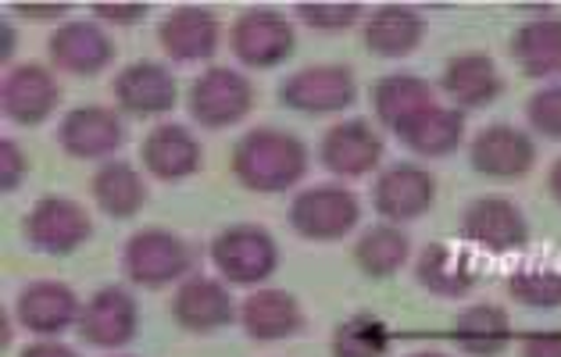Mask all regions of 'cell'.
Segmentation results:
<instances>
[{
	"instance_id": "6da1fadb",
	"label": "cell",
	"mask_w": 561,
	"mask_h": 357,
	"mask_svg": "<svg viewBox=\"0 0 561 357\" xmlns=\"http://www.w3.org/2000/svg\"><path fill=\"white\" fill-rule=\"evenodd\" d=\"M308 172V150L283 129H251L232 150V175L254 194H283Z\"/></svg>"
},
{
	"instance_id": "7a4b0ae2",
	"label": "cell",
	"mask_w": 561,
	"mask_h": 357,
	"mask_svg": "<svg viewBox=\"0 0 561 357\" xmlns=\"http://www.w3.org/2000/svg\"><path fill=\"white\" fill-rule=\"evenodd\" d=\"M211 261L232 286H257L265 283L279 265L276 240L262 226H232L218 232L211 243Z\"/></svg>"
},
{
	"instance_id": "3957f363",
	"label": "cell",
	"mask_w": 561,
	"mask_h": 357,
	"mask_svg": "<svg viewBox=\"0 0 561 357\" xmlns=\"http://www.w3.org/2000/svg\"><path fill=\"white\" fill-rule=\"evenodd\" d=\"M358 197L344 186H311L290 204V226L297 237L314 243L344 240L358 226Z\"/></svg>"
},
{
	"instance_id": "277c9868",
	"label": "cell",
	"mask_w": 561,
	"mask_h": 357,
	"mask_svg": "<svg viewBox=\"0 0 561 357\" xmlns=\"http://www.w3.org/2000/svg\"><path fill=\"white\" fill-rule=\"evenodd\" d=\"M190 246L172 237L165 229H144L129 237L126 251H122V268L136 286L147 290H161V286L175 283L190 272Z\"/></svg>"
},
{
	"instance_id": "5b68a950",
	"label": "cell",
	"mask_w": 561,
	"mask_h": 357,
	"mask_svg": "<svg viewBox=\"0 0 561 357\" xmlns=\"http://www.w3.org/2000/svg\"><path fill=\"white\" fill-rule=\"evenodd\" d=\"M254 87L243 72L232 68H208L190 87V115L204 129H229L251 112Z\"/></svg>"
},
{
	"instance_id": "8992f818",
	"label": "cell",
	"mask_w": 561,
	"mask_h": 357,
	"mask_svg": "<svg viewBox=\"0 0 561 357\" xmlns=\"http://www.w3.org/2000/svg\"><path fill=\"white\" fill-rule=\"evenodd\" d=\"M354 72L347 65H308L294 72L290 79H283L279 97L286 107L305 115H333L344 112L354 101Z\"/></svg>"
},
{
	"instance_id": "52a82bcc",
	"label": "cell",
	"mask_w": 561,
	"mask_h": 357,
	"mask_svg": "<svg viewBox=\"0 0 561 357\" xmlns=\"http://www.w3.org/2000/svg\"><path fill=\"white\" fill-rule=\"evenodd\" d=\"M229 44L248 68H276L294 54V25L272 8H251L232 22Z\"/></svg>"
},
{
	"instance_id": "ba28073f",
	"label": "cell",
	"mask_w": 561,
	"mask_h": 357,
	"mask_svg": "<svg viewBox=\"0 0 561 357\" xmlns=\"http://www.w3.org/2000/svg\"><path fill=\"white\" fill-rule=\"evenodd\" d=\"M25 240L44 254H68L90 240V215L68 197H44L25 215Z\"/></svg>"
},
{
	"instance_id": "9c48e42d",
	"label": "cell",
	"mask_w": 561,
	"mask_h": 357,
	"mask_svg": "<svg viewBox=\"0 0 561 357\" xmlns=\"http://www.w3.org/2000/svg\"><path fill=\"white\" fill-rule=\"evenodd\" d=\"M461 237L483 246V251L508 254L526 243L529 226L523 211H518V204H512L508 197H479L461 215Z\"/></svg>"
},
{
	"instance_id": "30bf717a",
	"label": "cell",
	"mask_w": 561,
	"mask_h": 357,
	"mask_svg": "<svg viewBox=\"0 0 561 357\" xmlns=\"http://www.w3.org/2000/svg\"><path fill=\"white\" fill-rule=\"evenodd\" d=\"M136 325H140L136 300L126 290H118V286L98 290L83 304V314H79V333H83L90 347H101V350L126 347L136 336Z\"/></svg>"
},
{
	"instance_id": "8fae6325",
	"label": "cell",
	"mask_w": 561,
	"mask_h": 357,
	"mask_svg": "<svg viewBox=\"0 0 561 357\" xmlns=\"http://www.w3.org/2000/svg\"><path fill=\"white\" fill-rule=\"evenodd\" d=\"M126 140V129H122V118L112 107H76L61 118V129H58V143L65 154L72 158H112L115 150Z\"/></svg>"
},
{
	"instance_id": "7c38bea8",
	"label": "cell",
	"mask_w": 561,
	"mask_h": 357,
	"mask_svg": "<svg viewBox=\"0 0 561 357\" xmlns=\"http://www.w3.org/2000/svg\"><path fill=\"white\" fill-rule=\"evenodd\" d=\"M319 158H322V164L333 175L358 178V175H368L379 164V158H382V140H379V133L368 126L365 118L336 122V126L322 136Z\"/></svg>"
},
{
	"instance_id": "4fadbf2b",
	"label": "cell",
	"mask_w": 561,
	"mask_h": 357,
	"mask_svg": "<svg viewBox=\"0 0 561 357\" xmlns=\"http://www.w3.org/2000/svg\"><path fill=\"white\" fill-rule=\"evenodd\" d=\"M58 101H61L58 79L39 65L11 68L8 79H4V90H0L4 115L11 122H19V126H39V122L54 115Z\"/></svg>"
},
{
	"instance_id": "5bb4252c",
	"label": "cell",
	"mask_w": 561,
	"mask_h": 357,
	"mask_svg": "<svg viewBox=\"0 0 561 357\" xmlns=\"http://www.w3.org/2000/svg\"><path fill=\"white\" fill-rule=\"evenodd\" d=\"M436 197V183L426 169L419 164H393L379 175V183L373 189V204L382 218L390 222H408V218H419L433 208Z\"/></svg>"
},
{
	"instance_id": "9a60e30c",
	"label": "cell",
	"mask_w": 561,
	"mask_h": 357,
	"mask_svg": "<svg viewBox=\"0 0 561 357\" xmlns=\"http://www.w3.org/2000/svg\"><path fill=\"white\" fill-rule=\"evenodd\" d=\"M537 147L515 126H490L472 140V164L476 172L490 178H518L533 169Z\"/></svg>"
},
{
	"instance_id": "2e32d148",
	"label": "cell",
	"mask_w": 561,
	"mask_h": 357,
	"mask_svg": "<svg viewBox=\"0 0 561 357\" xmlns=\"http://www.w3.org/2000/svg\"><path fill=\"white\" fill-rule=\"evenodd\" d=\"M115 58V47L104 30L93 22H65L58 33L50 36V61L61 72L72 76H98Z\"/></svg>"
},
{
	"instance_id": "e0dca14e",
	"label": "cell",
	"mask_w": 561,
	"mask_h": 357,
	"mask_svg": "<svg viewBox=\"0 0 561 357\" xmlns=\"http://www.w3.org/2000/svg\"><path fill=\"white\" fill-rule=\"evenodd\" d=\"M115 101L129 115H165L175 107V76L165 65L136 61L115 79Z\"/></svg>"
},
{
	"instance_id": "ac0fdd59",
	"label": "cell",
	"mask_w": 561,
	"mask_h": 357,
	"mask_svg": "<svg viewBox=\"0 0 561 357\" xmlns=\"http://www.w3.org/2000/svg\"><path fill=\"white\" fill-rule=\"evenodd\" d=\"M79 314H83L79 297L72 286H65V283L44 279V283L25 286L19 293V322L30 329V333L54 336L72 322H79Z\"/></svg>"
},
{
	"instance_id": "d6986e66",
	"label": "cell",
	"mask_w": 561,
	"mask_h": 357,
	"mask_svg": "<svg viewBox=\"0 0 561 357\" xmlns=\"http://www.w3.org/2000/svg\"><path fill=\"white\" fill-rule=\"evenodd\" d=\"M158 39L172 61H183V65L204 61V58H211L218 47V22L208 8L186 4V8H175L172 15L161 22Z\"/></svg>"
},
{
	"instance_id": "ffe728a7",
	"label": "cell",
	"mask_w": 561,
	"mask_h": 357,
	"mask_svg": "<svg viewBox=\"0 0 561 357\" xmlns=\"http://www.w3.org/2000/svg\"><path fill=\"white\" fill-rule=\"evenodd\" d=\"M172 319L180 322L186 333H215V329L232 322V297L222 283L194 276L175 293Z\"/></svg>"
},
{
	"instance_id": "44dd1931",
	"label": "cell",
	"mask_w": 561,
	"mask_h": 357,
	"mask_svg": "<svg viewBox=\"0 0 561 357\" xmlns=\"http://www.w3.org/2000/svg\"><path fill=\"white\" fill-rule=\"evenodd\" d=\"M140 158L154 178H186L201 169V143L197 136L183 126H158L140 143Z\"/></svg>"
},
{
	"instance_id": "7402d4cb",
	"label": "cell",
	"mask_w": 561,
	"mask_h": 357,
	"mask_svg": "<svg viewBox=\"0 0 561 357\" xmlns=\"http://www.w3.org/2000/svg\"><path fill=\"white\" fill-rule=\"evenodd\" d=\"M373 104L376 115L387 129L401 133L404 126H412L419 115H426L433 104V87L422 76H387L373 87Z\"/></svg>"
},
{
	"instance_id": "603a6c76",
	"label": "cell",
	"mask_w": 561,
	"mask_h": 357,
	"mask_svg": "<svg viewBox=\"0 0 561 357\" xmlns=\"http://www.w3.org/2000/svg\"><path fill=\"white\" fill-rule=\"evenodd\" d=\"M422 36H426V22L415 8L404 4H382L365 22V44L379 58H404V54L419 50Z\"/></svg>"
},
{
	"instance_id": "cb8c5ba5",
	"label": "cell",
	"mask_w": 561,
	"mask_h": 357,
	"mask_svg": "<svg viewBox=\"0 0 561 357\" xmlns=\"http://www.w3.org/2000/svg\"><path fill=\"white\" fill-rule=\"evenodd\" d=\"M240 322L248 329L251 339L272 343V339L294 336L297 329L305 325V314H300V304L286 290H262L243 300Z\"/></svg>"
},
{
	"instance_id": "d4e9b609",
	"label": "cell",
	"mask_w": 561,
	"mask_h": 357,
	"mask_svg": "<svg viewBox=\"0 0 561 357\" xmlns=\"http://www.w3.org/2000/svg\"><path fill=\"white\" fill-rule=\"evenodd\" d=\"M512 58L526 76H561V19H537L512 36Z\"/></svg>"
},
{
	"instance_id": "484cf974",
	"label": "cell",
	"mask_w": 561,
	"mask_h": 357,
	"mask_svg": "<svg viewBox=\"0 0 561 357\" xmlns=\"http://www.w3.org/2000/svg\"><path fill=\"white\" fill-rule=\"evenodd\" d=\"M90 189H93L98 208L112 218H133L147 204L144 175L126 161H104L98 175H93Z\"/></svg>"
},
{
	"instance_id": "4316f807",
	"label": "cell",
	"mask_w": 561,
	"mask_h": 357,
	"mask_svg": "<svg viewBox=\"0 0 561 357\" xmlns=\"http://www.w3.org/2000/svg\"><path fill=\"white\" fill-rule=\"evenodd\" d=\"M419 283L436 297H465L476 286V265L455 246L433 243L419 257Z\"/></svg>"
},
{
	"instance_id": "83f0119b",
	"label": "cell",
	"mask_w": 561,
	"mask_h": 357,
	"mask_svg": "<svg viewBox=\"0 0 561 357\" xmlns=\"http://www.w3.org/2000/svg\"><path fill=\"white\" fill-rule=\"evenodd\" d=\"M444 90L461 107H483L501 93L497 65L486 54H461L444 68Z\"/></svg>"
},
{
	"instance_id": "f1b7e54d",
	"label": "cell",
	"mask_w": 561,
	"mask_h": 357,
	"mask_svg": "<svg viewBox=\"0 0 561 357\" xmlns=\"http://www.w3.org/2000/svg\"><path fill=\"white\" fill-rule=\"evenodd\" d=\"M455 339L465 354L472 357H497L512 343V319L497 304H476L461 311Z\"/></svg>"
},
{
	"instance_id": "f546056e",
	"label": "cell",
	"mask_w": 561,
	"mask_h": 357,
	"mask_svg": "<svg viewBox=\"0 0 561 357\" xmlns=\"http://www.w3.org/2000/svg\"><path fill=\"white\" fill-rule=\"evenodd\" d=\"M461 129H465L461 112L430 107L426 115H419L412 126H404L397 136L404 140V147H412L422 158H447L461 147Z\"/></svg>"
},
{
	"instance_id": "4dcf8cb0",
	"label": "cell",
	"mask_w": 561,
	"mask_h": 357,
	"mask_svg": "<svg viewBox=\"0 0 561 357\" xmlns=\"http://www.w3.org/2000/svg\"><path fill=\"white\" fill-rule=\"evenodd\" d=\"M408 237L393 226H373L362 232V240L354 243V261L368 272V276H393L404 268L408 261Z\"/></svg>"
},
{
	"instance_id": "1f68e13d",
	"label": "cell",
	"mask_w": 561,
	"mask_h": 357,
	"mask_svg": "<svg viewBox=\"0 0 561 357\" xmlns=\"http://www.w3.org/2000/svg\"><path fill=\"white\" fill-rule=\"evenodd\" d=\"M390 350V333L376 314H354L333 333V357H382Z\"/></svg>"
},
{
	"instance_id": "d6a6232c",
	"label": "cell",
	"mask_w": 561,
	"mask_h": 357,
	"mask_svg": "<svg viewBox=\"0 0 561 357\" xmlns=\"http://www.w3.org/2000/svg\"><path fill=\"white\" fill-rule=\"evenodd\" d=\"M508 293L529 308H561V272L558 268H515Z\"/></svg>"
},
{
	"instance_id": "836d02e7",
	"label": "cell",
	"mask_w": 561,
	"mask_h": 357,
	"mask_svg": "<svg viewBox=\"0 0 561 357\" xmlns=\"http://www.w3.org/2000/svg\"><path fill=\"white\" fill-rule=\"evenodd\" d=\"M297 15L305 19L311 30L340 33V30H351V25L358 22L362 8L358 4H297Z\"/></svg>"
},
{
	"instance_id": "e575fe53",
	"label": "cell",
	"mask_w": 561,
	"mask_h": 357,
	"mask_svg": "<svg viewBox=\"0 0 561 357\" xmlns=\"http://www.w3.org/2000/svg\"><path fill=\"white\" fill-rule=\"evenodd\" d=\"M526 115L533 129H540L551 140H561V87H547L540 93H533Z\"/></svg>"
},
{
	"instance_id": "d590c367",
	"label": "cell",
	"mask_w": 561,
	"mask_h": 357,
	"mask_svg": "<svg viewBox=\"0 0 561 357\" xmlns=\"http://www.w3.org/2000/svg\"><path fill=\"white\" fill-rule=\"evenodd\" d=\"M30 161H25L22 147L15 140H0V189H19Z\"/></svg>"
},
{
	"instance_id": "8d00e7d4",
	"label": "cell",
	"mask_w": 561,
	"mask_h": 357,
	"mask_svg": "<svg viewBox=\"0 0 561 357\" xmlns=\"http://www.w3.org/2000/svg\"><path fill=\"white\" fill-rule=\"evenodd\" d=\"M523 357H561V336L558 333H537L523 343Z\"/></svg>"
},
{
	"instance_id": "74e56055",
	"label": "cell",
	"mask_w": 561,
	"mask_h": 357,
	"mask_svg": "<svg viewBox=\"0 0 561 357\" xmlns=\"http://www.w3.org/2000/svg\"><path fill=\"white\" fill-rule=\"evenodd\" d=\"M93 15L126 25V22H136L140 15H147V4H93Z\"/></svg>"
},
{
	"instance_id": "f35d334b",
	"label": "cell",
	"mask_w": 561,
	"mask_h": 357,
	"mask_svg": "<svg viewBox=\"0 0 561 357\" xmlns=\"http://www.w3.org/2000/svg\"><path fill=\"white\" fill-rule=\"evenodd\" d=\"M22 357H76L72 347H65V343H33V347H25Z\"/></svg>"
},
{
	"instance_id": "ab89813d",
	"label": "cell",
	"mask_w": 561,
	"mask_h": 357,
	"mask_svg": "<svg viewBox=\"0 0 561 357\" xmlns=\"http://www.w3.org/2000/svg\"><path fill=\"white\" fill-rule=\"evenodd\" d=\"M22 15H36V19H54V15H65V4H19Z\"/></svg>"
},
{
	"instance_id": "60d3db41",
	"label": "cell",
	"mask_w": 561,
	"mask_h": 357,
	"mask_svg": "<svg viewBox=\"0 0 561 357\" xmlns=\"http://www.w3.org/2000/svg\"><path fill=\"white\" fill-rule=\"evenodd\" d=\"M11 50H15V30L11 25H0V58H11Z\"/></svg>"
},
{
	"instance_id": "b9f144b4",
	"label": "cell",
	"mask_w": 561,
	"mask_h": 357,
	"mask_svg": "<svg viewBox=\"0 0 561 357\" xmlns=\"http://www.w3.org/2000/svg\"><path fill=\"white\" fill-rule=\"evenodd\" d=\"M547 186H551V194H554V200L561 204V158L554 161V169H551V175H547Z\"/></svg>"
},
{
	"instance_id": "7bdbcfd3",
	"label": "cell",
	"mask_w": 561,
	"mask_h": 357,
	"mask_svg": "<svg viewBox=\"0 0 561 357\" xmlns=\"http://www.w3.org/2000/svg\"><path fill=\"white\" fill-rule=\"evenodd\" d=\"M408 357H447V354H440V350H419V354H408Z\"/></svg>"
}]
</instances>
